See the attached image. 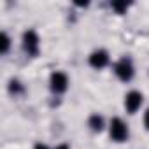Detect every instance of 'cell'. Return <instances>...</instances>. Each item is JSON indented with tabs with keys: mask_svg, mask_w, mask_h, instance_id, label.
Masks as SVG:
<instances>
[{
	"mask_svg": "<svg viewBox=\"0 0 149 149\" xmlns=\"http://www.w3.org/2000/svg\"><path fill=\"white\" fill-rule=\"evenodd\" d=\"M21 46H23V51L28 54V56H37L39 51H40V37L35 30H26L21 37Z\"/></svg>",
	"mask_w": 149,
	"mask_h": 149,
	"instance_id": "cell-1",
	"label": "cell"
},
{
	"mask_svg": "<svg viewBox=\"0 0 149 149\" xmlns=\"http://www.w3.org/2000/svg\"><path fill=\"white\" fill-rule=\"evenodd\" d=\"M109 135L114 142H125L130 135L128 125L121 118H112L111 123H109Z\"/></svg>",
	"mask_w": 149,
	"mask_h": 149,
	"instance_id": "cell-2",
	"label": "cell"
},
{
	"mask_svg": "<svg viewBox=\"0 0 149 149\" xmlns=\"http://www.w3.org/2000/svg\"><path fill=\"white\" fill-rule=\"evenodd\" d=\"M114 74L116 77L123 83H130L135 76V68H133V63L128 60V58H121L119 61H116L114 65Z\"/></svg>",
	"mask_w": 149,
	"mask_h": 149,
	"instance_id": "cell-3",
	"label": "cell"
},
{
	"mask_svg": "<svg viewBox=\"0 0 149 149\" xmlns=\"http://www.w3.org/2000/svg\"><path fill=\"white\" fill-rule=\"evenodd\" d=\"M49 90L54 93V95H61L68 90V76L65 72H53L51 77H49Z\"/></svg>",
	"mask_w": 149,
	"mask_h": 149,
	"instance_id": "cell-4",
	"label": "cell"
},
{
	"mask_svg": "<svg viewBox=\"0 0 149 149\" xmlns=\"http://www.w3.org/2000/svg\"><path fill=\"white\" fill-rule=\"evenodd\" d=\"M109 61H111V56H109V53H107L105 49H95V51L88 56V63H90V67L95 68V70L105 68V67L109 65Z\"/></svg>",
	"mask_w": 149,
	"mask_h": 149,
	"instance_id": "cell-5",
	"label": "cell"
},
{
	"mask_svg": "<svg viewBox=\"0 0 149 149\" xmlns=\"http://www.w3.org/2000/svg\"><path fill=\"white\" fill-rule=\"evenodd\" d=\"M142 102H144V95L140 91H137V90L128 91L125 95V109H126V112L128 114H135L140 109Z\"/></svg>",
	"mask_w": 149,
	"mask_h": 149,
	"instance_id": "cell-6",
	"label": "cell"
},
{
	"mask_svg": "<svg viewBox=\"0 0 149 149\" xmlns=\"http://www.w3.org/2000/svg\"><path fill=\"white\" fill-rule=\"evenodd\" d=\"M88 126H90L91 132L100 133V132L105 128V119H104L100 114H91V116L88 118Z\"/></svg>",
	"mask_w": 149,
	"mask_h": 149,
	"instance_id": "cell-7",
	"label": "cell"
},
{
	"mask_svg": "<svg viewBox=\"0 0 149 149\" xmlns=\"http://www.w3.org/2000/svg\"><path fill=\"white\" fill-rule=\"evenodd\" d=\"M9 93L11 95H21V93H25V86L18 81V79H11L9 81Z\"/></svg>",
	"mask_w": 149,
	"mask_h": 149,
	"instance_id": "cell-8",
	"label": "cell"
},
{
	"mask_svg": "<svg viewBox=\"0 0 149 149\" xmlns=\"http://www.w3.org/2000/svg\"><path fill=\"white\" fill-rule=\"evenodd\" d=\"M9 49H11V37H9L6 32H2V42H0V53H2V54H7V53H9Z\"/></svg>",
	"mask_w": 149,
	"mask_h": 149,
	"instance_id": "cell-9",
	"label": "cell"
},
{
	"mask_svg": "<svg viewBox=\"0 0 149 149\" xmlns=\"http://www.w3.org/2000/svg\"><path fill=\"white\" fill-rule=\"evenodd\" d=\"M111 7H112V11H116L118 14H125V13L128 11L130 4H126V2H112Z\"/></svg>",
	"mask_w": 149,
	"mask_h": 149,
	"instance_id": "cell-10",
	"label": "cell"
},
{
	"mask_svg": "<svg viewBox=\"0 0 149 149\" xmlns=\"http://www.w3.org/2000/svg\"><path fill=\"white\" fill-rule=\"evenodd\" d=\"M144 126H146V130H149V107L144 112Z\"/></svg>",
	"mask_w": 149,
	"mask_h": 149,
	"instance_id": "cell-11",
	"label": "cell"
},
{
	"mask_svg": "<svg viewBox=\"0 0 149 149\" xmlns=\"http://www.w3.org/2000/svg\"><path fill=\"white\" fill-rule=\"evenodd\" d=\"M33 149H49V146H47V144H42V142H37V144L33 146Z\"/></svg>",
	"mask_w": 149,
	"mask_h": 149,
	"instance_id": "cell-12",
	"label": "cell"
},
{
	"mask_svg": "<svg viewBox=\"0 0 149 149\" xmlns=\"http://www.w3.org/2000/svg\"><path fill=\"white\" fill-rule=\"evenodd\" d=\"M54 149H70V146H68V144H60V146H56Z\"/></svg>",
	"mask_w": 149,
	"mask_h": 149,
	"instance_id": "cell-13",
	"label": "cell"
}]
</instances>
